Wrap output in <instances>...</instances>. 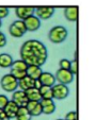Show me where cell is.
<instances>
[{"instance_id":"6da1fadb","label":"cell","mask_w":96,"mask_h":120,"mask_svg":"<svg viewBox=\"0 0 96 120\" xmlns=\"http://www.w3.org/2000/svg\"><path fill=\"white\" fill-rule=\"evenodd\" d=\"M20 57L28 65H36L42 67L48 57L47 48L37 39H29L21 46Z\"/></svg>"},{"instance_id":"7a4b0ae2","label":"cell","mask_w":96,"mask_h":120,"mask_svg":"<svg viewBox=\"0 0 96 120\" xmlns=\"http://www.w3.org/2000/svg\"><path fill=\"white\" fill-rule=\"evenodd\" d=\"M68 32L63 26H55L48 33V38L52 44H61L67 38Z\"/></svg>"},{"instance_id":"3957f363","label":"cell","mask_w":96,"mask_h":120,"mask_svg":"<svg viewBox=\"0 0 96 120\" xmlns=\"http://www.w3.org/2000/svg\"><path fill=\"white\" fill-rule=\"evenodd\" d=\"M0 85H1L3 90L8 91V93H13L14 90L18 88V80L14 78L11 73H8L1 78Z\"/></svg>"},{"instance_id":"277c9868","label":"cell","mask_w":96,"mask_h":120,"mask_svg":"<svg viewBox=\"0 0 96 120\" xmlns=\"http://www.w3.org/2000/svg\"><path fill=\"white\" fill-rule=\"evenodd\" d=\"M26 32H27V28H26V25H25V22H24V20H21V19L15 20L14 22H12V25L9 27L10 35H12L13 37H16V38L23 37Z\"/></svg>"},{"instance_id":"5b68a950","label":"cell","mask_w":96,"mask_h":120,"mask_svg":"<svg viewBox=\"0 0 96 120\" xmlns=\"http://www.w3.org/2000/svg\"><path fill=\"white\" fill-rule=\"evenodd\" d=\"M51 90H52V99L63 100L68 97L69 95V88L66 84L55 83L51 86Z\"/></svg>"},{"instance_id":"8992f818","label":"cell","mask_w":96,"mask_h":120,"mask_svg":"<svg viewBox=\"0 0 96 120\" xmlns=\"http://www.w3.org/2000/svg\"><path fill=\"white\" fill-rule=\"evenodd\" d=\"M56 81H58V83L62 84H71L74 81V75L68 70V69H58V71L56 72Z\"/></svg>"},{"instance_id":"52a82bcc","label":"cell","mask_w":96,"mask_h":120,"mask_svg":"<svg viewBox=\"0 0 96 120\" xmlns=\"http://www.w3.org/2000/svg\"><path fill=\"white\" fill-rule=\"evenodd\" d=\"M35 16H37L41 20H47L55 14V8L52 7H39L35 8Z\"/></svg>"},{"instance_id":"ba28073f","label":"cell","mask_w":96,"mask_h":120,"mask_svg":"<svg viewBox=\"0 0 96 120\" xmlns=\"http://www.w3.org/2000/svg\"><path fill=\"white\" fill-rule=\"evenodd\" d=\"M24 22L26 25V28H27V31H30V32H34L36 30L40 29L41 27V19L35 16L34 14L29 17H27L26 19H24Z\"/></svg>"},{"instance_id":"9c48e42d","label":"cell","mask_w":96,"mask_h":120,"mask_svg":"<svg viewBox=\"0 0 96 120\" xmlns=\"http://www.w3.org/2000/svg\"><path fill=\"white\" fill-rule=\"evenodd\" d=\"M12 100L15 102L16 104L18 106H26L28 103V98H27V95L24 90L21 89H16V90L13 91V95H12Z\"/></svg>"},{"instance_id":"30bf717a","label":"cell","mask_w":96,"mask_h":120,"mask_svg":"<svg viewBox=\"0 0 96 120\" xmlns=\"http://www.w3.org/2000/svg\"><path fill=\"white\" fill-rule=\"evenodd\" d=\"M34 11H35L34 7H17L15 9V14L19 19L24 20V19H26L27 17L33 15Z\"/></svg>"},{"instance_id":"8fae6325","label":"cell","mask_w":96,"mask_h":120,"mask_svg":"<svg viewBox=\"0 0 96 120\" xmlns=\"http://www.w3.org/2000/svg\"><path fill=\"white\" fill-rule=\"evenodd\" d=\"M26 107H27L28 112L30 113V115L32 117H37V116L43 114V112H42V105L40 103V101H28Z\"/></svg>"},{"instance_id":"7c38bea8","label":"cell","mask_w":96,"mask_h":120,"mask_svg":"<svg viewBox=\"0 0 96 120\" xmlns=\"http://www.w3.org/2000/svg\"><path fill=\"white\" fill-rule=\"evenodd\" d=\"M40 103L42 105V112H43V114L50 115V114L55 113L56 104L52 99H41Z\"/></svg>"},{"instance_id":"4fadbf2b","label":"cell","mask_w":96,"mask_h":120,"mask_svg":"<svg viewBox=\"0 0 96 120\" xmlns=\"http://www.w3.org/2000/svg\"><path fill=\"white\" fill-rule=\"evenodd\" d=\"M18 105L16 104L13 100H9V102L7 103L4 107H3V112L5 113L7 117L9 119H13V118L16 117V114H17V111H18Z\"/></svg>"},{"instance_id":"5bb4252c","label":"cell","mask_w":96,"mask_h":120,"mask_svg":"<svg viewBox=\"0 0 96 120\" xmlns=\"http://www.w3.org/2000/svg\"><path fill=\"white\" fill-rule=\"evenodd\" d=\"M40 82L42 85H46V86H52L56 83V77L50 72H42L41 75L39 77Z\"/></svg>"},{"instance_id":"9a60e30c","label":"cell","mask_w":96,"mask_h":120,"mask_svg":"<svg viewBox=\"0 0 96 120\" xmlns=\"http://www.w3.org/2000/svg\"><path fill=\"white\" fill-rule=\"evenodd\" d=\"M34 80L35 79H32L28 75H25L20 80H18V88L25 91L27 89L31 88V87H34Z\"/></svg>"},{"instance_id":"2e32d148","label":"cell","mask_w":96,"mask_h":120,"mask_svg":"<svg viewBox=\"0 0 96 120\" xmlns=\"http://www.w3.org/2000/svg\"><path fill=\"white\" fill-rule=\"evenodd\" d=\"M64 16L68 21H77L78 19V8L67 7L64 9Z\"/></svg>"},{"instance_id":"e0dca14e","label":"cell","mask_w":96,"mask_h":120,"mask_svg":"<svg viewBox=\"0 0 96 120\" xmlns=\"http://www.w3.org/2000/svg\"><path fill=\"white\" fill-rule=\"evenodd\" d=\"M42 72H43L42 67L36 65H28L27 70H26V75L28 77L32 78V79H39V77L41 75Z\"/></svg>"},{"instance_id":"ac0fdd59","label":"cell","mask_w":96,"mask_h":120,"mask_svg":"<svg viewBox=\"0 0 96 120\" xmlns=\"http://www.w3.org/2000/svg\"><path fill=\"white\" fill-rule=\"evenodd\" d=\"M27 98L29 101H41L42 97L41 94H40L39 88H35V87H31V88L25 90Z\"/></svg>"},{"instance_id":"d6986e66","label":"cell","mask_w":96,"mask_h":120,"mask_svg":"<svg viewBox=\"0 0 96 120\" xmlns=\"http://www.w3.org/2000/svg\"><path fill=\"white\" fill-rule=\"evenodd\" d=\"M15 118L16 120H31L32 116L30 115V113L28 112L26 106H19Z\"/></svg>"},{"instance_id":"ffe728a7","label":"cell","mask_w":96,"mask_h":120,"mask_svg":"<svg viewBox=\"0 0 96 120\" xmlns=\"http://www.w3.org/2000/svg\"><path fill=\"white\" fill-rule=\"evenodd\" d=\"M13 57L8 53H1L0 54V67L1 68H10L13 63Z\"/></svg>"},{"instance_id":"44dd1931","label":"cell","mask_w":96,"mask_h":120,"mask_svg":"<svg viewBox=\"0 0 96 120\" xmlns=\"http://www.w3.org/2000/svg\"><path fill=\"white\" fill-rule=\"evenodd\" d=\"M40 94H41L42 99H52V90H51V86H46V85H42L39 88Z\"/></svg>"},{"instance_id":"7402d4cb","label":"cell","mask_w":96,"mask_h":120,"mask_svg":"<svg viewBox=\"0 0 96 120\" xmlns=\"http://www.w3.org/2000/svg\"><path fill=\"white\" fill-rule=\"evenodd\" d=\"M28 67V64L26 63L23 60H16V61H13L12 63V66L10 68L11 69H14V70H20V71H26Z\"/></svg>"},{"instance_id":"603a6c76","label":"cell","mask_w":96,"mask_h":120,"mask_svg":"<svg viewBox=\"0 0 96 120\" xmlns=\"http://www.w3.org/2000/svg\"><path fill=\"white\" fill-rule=\"evenodd\" d=\"M68 70L71 71L74 75H77V73H78V62H77V60L71 61V65H69Z\"/></svg>"},{"instance_id":"cb8c5ba5","label":"cell","mask_w":96,"mask_h":120,"mask_svg":"<svg viewBox=\"0 0 96 120\" xmlns=\"http://www.w3.org/2000/svg\"><path fill=\"white\" fill-rule=\"evenodd\" d=\"M10 73H11L12 75H13L14 78H16L17 80H20L21 78H24L26 75V71H20V70H14V69H11V71H10Z\"/></svg>"},{"instance_id":"d4e9b609","label":"cell","mask_w":96,"mask_h":120,"mask_svg":"<svg viewBox=\"0 0 96 120\" xmlns=\"http://www.w3.org/2000/svg\"><path fill=\"white\" fill-rule=\"evenodd\" d=\"M69 65H71V61H68L66 59H62L59 62V66L62 69H69Z\"/></svg>"},{"instance_id":"484cf974","label":"cell","mask_w":96,"mask_h":120,"mask_svg":"<svg viewBox=\"0 0 96 120\" xmlns=\"http://www.w3.org/2000/svg\"><path fill=\"white\" fill-rule=\"evenodd\" d=\"M65 120H78V115H77V112H68V113L65 115Z\"/></svg>"},{"instance_id":"4316f807","label":"cell","mask_w":96,"mask_h":120,"mask_svg":"<svg viewBox=\"0 0 96 120\" xmlns=\"http://www.w3.org/2000/svg\"><path fill=\"white\" fill-rule=\"evenodd\" d=\"M10 13V10L8 7H0V19L5 18Z\"/></svg>"},{"instance_id":"83f0119b","label":"cell","mask_w":96,"mask_h":120,"mask_svg":"<svg viewBox=\"0 0 96 120\" xmlns=\"http://www.w3.org/2000/svg\"><path fill=\"white\" fill-rule=\"evenodd\" d=\"M9 102V99L5 95H0V109H2L7 105V103Z\"/></svg>"},{"instance_id":"f1b7e54d","label":"cell","mask_w":96,"mask_h":120,"mask_svg":"<svg viewBox=\"0 0 96 120\" xmlns=\"http://www.w3.org/2000/svg\"><path fill=\"white\" fill-rule=\"evenodd\" d=\"M7 45V37H5L4 33L0 31V48H3Z\"/></svg>"},{"instance_id":"f546056e","label":"cell","mask_w":96,"mask_h":120,"mask_svg":"<svg viewBox=\"0 0 96 120\" xmlns=\"http://www.w3.org/2000/svg\"><path fill=\"white\" fill-rule=\"evenodd\" d=\"M0 120H10L7 117V115H5V113L3 112L2 109H0Z\"/></svg>"},{"instance_id":"4dcf8cb0","label":"cell","mask_w":96,"mask_h":120,"mask_svg":"<svg viewBox=\"0 0 96 120\" xmlns=\"http://www.w3.org/2000/svg\"><path fill=\"white\" fill-rule=\"evenodd\" d=\"M41 86H42V83L40 82V80L39 79H35L34 80V87H35V88H40Z\"/></svg>"},{"instance_id":"1f68e13d","label":"cell","mask_w":96,"mask_h":120,"mask_svg":"<svg viewBox=\"0 0 96 120\" xmlns=\"http://www.w3.org/2000/svg\"><path fill=\"white\" fill-rule=\"evenodd\" d=\"M1 26H2V21H1V19H0V28H1Z\"/></svg>"},{"instance_id":"d6a6232c","label":"cell","mask_w":96,"mask_h":120,"mask_svg":"<svg viewBox=\"0 0 96 120\" xmlns=\"http://www.w3.org/2000/svg\"><path fill=\"white\" fill-rule=\"evenodd\" d=\"M57 120H65V119H57Z\"/></svg>"}]
</instances>
